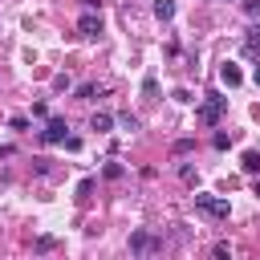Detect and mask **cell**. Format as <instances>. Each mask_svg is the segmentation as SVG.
<instances>
[{
	"label": "cell",
	"instance_id": "6da1fadb",
	"mask_svg": "<svg viewBox=\"0 0 260 260\" xmlns=\"http://www.w3.org/2000/svg\"><path fill=\"white\" fill-rule=\"evenodd\" d=\"M195 207H199L203 215H211V219H228V215H232V203L219 199V195H207V191H195Z\"/></svg>",
	"mask_w": 260,
	"mask_h": 260
},
{
	"label": "cell",
	"instance_id": "7a4b0ae2",
	"mask_svg": "<svg viewBox=\"0 0 260 260\" xmlns=\"http://www.w3.org/2000/svg\"><path fill=\"white\" fill-rule=\"evenodd\" d=\"M223 110H228V98H207V102L195 110V118H199L203 126H215V122L223 118Z\"/></svg>",
	"mask_w": 260,
	"mask_h": 260
},
{
	"label": "cell",
	"instance_id": "3957f363",
	"mask_svg": "<svg viewBox=\"0 0 260 260\" xmlns=\"http://www.w3.org/2000/svg\"><path fill=\"white\" fill-rule=\"evenodd\" d=\"M77 32H81L85 41H93V37L102 32V16H98L93 8H89V12H81V20H77Z\"/></svg>",
	"mask_w": 260,
	"mask_h": 260
},
{
	"label": "cell",
	"instance_id": "277c9868",
	"mask_svg": "<svg viewBox=\"0 0 260 260\" xmlns=\"http://www.w3.org/2000/svg\"><path fill=\"white\" fill-rule=\"evenodd\" d=\"M65 130H69V126H65V118H49V126L41 130V138H45V142H65V138H69Z\"/></svg>",
	"mask_w": 260,
	"mask_h": 260
},
{
	"label": "cell",
	"instance_id": "5b68a950",
	"mask_svg": "<svg viewBox=\"0 0 260 260\" xmlns=\"http://www.w3.org/2000/svg\"><path fill=\"white\" fill-rule=\"evenodd\" d=\"M130 248H134V252H154V248H158V236H150V232H134V236H130Z\"/></svg>",
	"mask_w": 260,
	"mask_h": 260
},
{
	"label": "cell",
	"instance_id": "8992f818",
	"mask_svg": "<svg viewBox=\"0 0 260 260\" xmlns=\"http://www.w3.org/2000/svg\"><path fill=\"white\" fill-rule=\"evenodd\" d=\"M219 81H223V85H240V81H244V73H240V69H236L232 61H228V65L219 69Z\"/></svg>",
	"mask_w": 260,
	"mask_h": 260
},
{
	"label": "cell",
	"instance_id": "52a82bcc",
	"mask_svg": "<svg viewBox=\"0 0 260 260\" xmlns=\"http://www.w3.org/2000/svg\"><path fill=\"white\" fill-rule=\"evenodd\" d=\"M248 175H260V150H244V162H240Z\"/></svg>",
	"mask_w": 260,
	"mask_h": 260
},
{
	"label": "cell",
	"instance_id": "ba28073f",
	"mask_svg": "<svg viewBox=\"0 0 260 260\" xmlns=\"http://www.w3.org/2000/svg\"><path fill=\"white\" fill-rule=\"evenodd\" d=\"M154 16L158 20H171L175 16V0H154Z\"/></svg>",
	"mask_w": 260,
	"mask_h": 260
},
{
	"label": "cell",
	"instance_id": "9c48e42d",
	"mask_svg": "<svg viewBox=\"0 0 260 260\" xmlns=\"http://www.w3.org/2000/svg\"><path fill=\"white\" fill-rule=\"evenodd\" d=\"M110 126H114L110 114H93V118H89V130H110Z\"/></svg>",
	"mask_w": 260,
	"mask_h": 260
},
{
	"label": "cell",
	"instance_id": "30bf717a",
	"mask_svg": "<svg viewBox=\"0 0 260 260\" xmlns=\"http://www.w3.org/2000/svg\"><path fill=\"white\" fill-rule=\"evenodd\" d=\"M118 126H122V130H138L142 122H138V114H130V110H126V114H118Z\"/></svg>",
	"mask_w": 260,
	"mask_h": 260
},
{
	"label": "cell",
	"instance_id": "8fae6325",
	"mask_svg": "<svg viewBox=\"0 0 260 260\" xmlns=\"http://www.w3.org/2000/svg\"><path fill=\"white\" fill-rule=\"evenodd\" d=\"M244 49H248V53H260V24H256V28L244 37Z\"/></svg>",
	"mask_w": 260,
	"mask_h": 260
},
{
	"label": "cell",
	"instance_id": "7c38bea8",
	"mask_svg": "<svg viewBox=\"0 0 260 260\" xmlns=\"http://www.w3.org/2000/svg\"><path fill=\"white\" fill-rule=\"evenodd\" d=\"M89 195H93V179H81L77 183V199H89Z\"/></svg>",
	"mask_w": 260,
	"mask_h": 260
},
{
	"label": "cell",
	"instance_id": "4fadbf2b",
	"mask_svg": "<svg viewBox=\"0 0 260 260\" xmlns=\"http://www.w3.org/2000/svg\"><path fill=\"white\" fill-rule=\"evenodd\" d=\"M211 260H232V248H228V244H215V248H211Z\"/></svg>",
	"mask_w": 260,
	"mask_h": 260
},
{
	"label": "cell",
	"instance_id": "5bb4252c",
	"mask_svg": "<svg viewBox=\"0 0 260 260\" xmlns=\"http://www.w3.org/2000/svg\"><path fill=\"white\" fill-rule=\"evenodd\" d=\"M8 126H12V130H28V118H24V114H12Z\"/></svg>",
	"mask_w": 260,
	"mask_h": 260
},
{
	"label": "cell",
	"instance_id": "9a60e30c",
	"mask_svg": "<svg viewBox=\"0 0 260 260\" xmlns=\"http://www.w3.org/2000/svg\"><path fill=\"white\" fill-rule=\"evenodd\" d=\"M93 93H98V81H85V85L77 89V98H93Z\"/></svg>",
	"mask_w": 260,
	"mask_h": 260
},
{
	"label": "cell",
	"instance_id": "2e32d148",
	"mask_svg": "<svg viewBox=\"0 0 260 260\" xmlns=\"http://www.w3.org/2000/svg\"><path fill=\"white\" fill-rule=\"evenodd\" d=\"M142 93H146V98H154V93H158V81H154V77H146V81H142Z\"/></svg>",
	"mask_w": 260,
	"mask_h": 260
},
{
	"label": "cell",
	"instance_id": "e0dca14e",
	"mask_svg": "<svg viewBox=\"0 0 260 260\" xmlns=\"http://www.w3.org/2000/svg\"><path fill=\"white\" fill-rule=\"evenodd\" d=\"M228 146H232V134L219 130V134H215V150H228Z\"/></svg>",
	"mask_w": 260,
	"mask_h": 260
},
{
	"label": "cell",
	"instance_id": "ac0fdd59",
	"mask_svg": "<svg viewBox=\"0 0 260 260\" xmlns=\"http://www.w3.org/2000/svg\"><path fill=\"white\" fill-rule=\"evenodd\" d=\"M244 12H248V16H256V20H260V0H244Z\"/></svg>",
	"mask_w": 260,
	"mask_h": 260
},
{
	"label": "cell",
	"instance_id": "d6986e66",
	"mask_svg": "<svg viewBox=\"0 0 260 260\" xmlns=\"http://www.w3.org/2000/svg\"><path fill=\"white\" fill-rule=\"evenodd\" d=\"M191 146H195V142H191V138H179V142H175V154H187V150H191Z\"/></svg>",
	"mask_w": 260,
	"mask_h": 260
},
{
	"label": "cell",
	"instance_id": "ffe728a7",
	"mask_svg": "<svg viewBox=\"0 0 260 260\" xmlns=\"http://www.w3.org/2000/svg\"><path fill=\"white\" fill-rule=\"evenodd\" d=\"M256 199H260V179H256Z\"/></svg>",
	"mask_w": 260,
	"mask_h": 260
}]
</instances>
